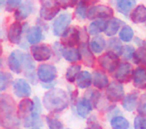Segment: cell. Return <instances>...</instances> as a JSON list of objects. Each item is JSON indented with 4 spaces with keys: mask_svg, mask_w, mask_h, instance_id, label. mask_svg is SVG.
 <instances>
[{
    "mask_svg": "<svg viewBox=\"0 0 146 129\" xmlns=\"http://www.w3.org/2000/svg\"><path fill=\"white\" fill-rule=\"evenodd\" d=\"M43 105L51 113L61 112L68 107L69 97L63 89H50L43 96Z\"/></svg>",
    "mask_w": 146,
    "mask_h": 129,
    "instance_id": "1",
    "label": "cell"
},
{
    "mask_svg": "<svg viewBox=\"0 0 146 129\" xmlns=\"http://www.w3.org/2000/svg\"><path fill=\"white\" fill-rule=\"evenodd\" d=\"M0 108H1V123L3 126L6 128H14L18 126L19 121L15 117L16 105L10 95L1 94Z\"/></svg>",
    "mask_w": 146,
    "mask_h": 129,
    "instance_id": "2",
    "label": "cell"
},
{
    "mask_svg": "<svg viewBox=\"0 0 146 129\" xmlns=\"http://www.w3.org/2000/svg\"><path fill=\"white\" fill-rule=\"evenodd\" d=\"M112 16L113 9L107 5H93L88 8L87 18L91 20H106Z\"/></svg>",
    "mask_w": 146,
    "mask_h": 129,
    "instance_id": "3",
    "label": "cell"
},
{
    "mask_svg": "<svg viewBox=\"0 0 146 129\" xmlns=\"http://www.w3.org/2000/svg\"><path fill=\"white\" fill-rule=\"evenodd\" d=\"M98 64L100 65L102 69L113 74L120 64L119 57L115 53L107 51L98 58Z\"/></svg>",
    "mask_w": 146,
    "mask_h": 129,
    "instance_id": "4",
    "label": "cell"
},
{
    "mask_svg": "<svg viewBox=\"0 0 146 129\" xmlns=\"http://www.w3.org/2000/svg\"><path fill=\"white\" fill-rule=\"evenodd\" d=\"M37 78L42 83H51L54 82L57 77V69L52 64H40L36 71Z\"/></svg>",
    "mask_w": 146,
    "mask_h": 129,
    "instance_id": "5",
    "label": "cell"
},
{
    "mask_svg": "<svg viewBox=\"0 0 146 129\" xmlns=\"http://www.w3.org/2000/svg\"><path fill=\"white\" fill-rule=\"evenodd\" d=\"M61 6L58 1H41V8L39 15L44 20L54 19L60 11Z\"/></svg>",
    "mask_w": 146,
    "mask_h": 129,
    "instance_id": "6",
    "label": "cell"
},
{
    "mask_svg": "<svg viewBox=\"0 0 146 129\" xmlns=\"http://www.w3.org/2000/svg\"><path fill=\"white\" fill-rule=\"evenodd\" d=\"M71 21H72V15L68 12L61 13L58 17L54 20L52 25V30L53 34L55 36H62L64 32L69 28Z\"/></svg>",
    "mask_w": 146,
    "mask_h": 129,
    "instance_id": "7",
    "label": "cell"
},
{
    "mask_svg": "<svg viewBox=\"0 0 146 129\" xmlns=\"http://www.w3.org/2000/svg\"><path fill=\"white\" fill-rule=\"evenodd\" d=\"M80 30L75 26L69 27L61 36V42L64 47H75L77 44H80Z\"/></svg>",
    "mask_w": 146,
    "mask_h": 129,
    "instance_id": "8",
    "label": "cell"
},
{
    "mask_svg": "<svg viewBox=\"0 0 146 129\" xmlns=\"http://www.w3.org/2000/svg\"><path fill=\"white\" fill-rule=\"evenodd\" d=\"M124 87L122 83L118 81L110 82L109 86L106 88V98L110 102H118L124 99Z\"/></svg>",
    "mask_w": 146,
    "mask_h": 129,
    "instance_id": "9",
    "label": "cell"
},
{
    "mask_svg": "<svg viewBox=\"0 0 146 129\" xmlns=\"http://www.w3.org/2000/svg\"><path fill=\"white\" fill-rule=\"evenodd\" d=\"M13 93L18 98H27L31 95V86L27 80L23 78H17L12 83Z\"/></svg>",
    "mask_w": 146,
    "mask_h": 129,
    "instance_id": "10",
    "label": "cell"
},
{
    "mask_svg": "<svg viewBox=\"0 0 146 129\" xmlns=\"http://www.w3.org/2000/svg\"><path fill=\"white\" fill-rule=\"evenodd\" d=\"M23 57H24V53L20 50H13L10 53L7 59V64L12 72L17 74L21 72L23 67Z\"/></svg>",
    "mask_w": 146,
    "mask_h": 129,
    "instance_id": "11",
    "label": "cell"
},
{
    "mask_svg": "<svg viewBox=\"0 0 146 129\" xmlns=\"http://www.w3.org/2000/svg\"><path fill=\"white\" fill-rule=\"evenodd\" d=\"M31 54L34 60L43 62L50 59L52 56V50L46 44H37L31 47Z\"/></svg>",
    "mask_w": 146,
    "mask_h": 129,
    "instance_id": "12",
    "label": "cell"
},
{
    "mask_svg": "<svg viewBox=\"0 0 146 129\" xmlns=\"http://www.w3.org/2000/svg\"><path fill=\"white\" fill-rule=\"evenodd\" d=\"M132 74H133V70H132L131 64L128 62H122L120 63L118 68L113 73V76L116 79V81L124 83L128 82L132 78Z\"/></svg>",
    "mask_w": 146,
    "mask_h": 129,
    "instance_id": "13",
    "label": "cell"
},
{
    "mask_svg": "<svg viewBox=\"0 0 146 129\" xmlns=\"http://www.w3.org/2000/svg\"><path fill=\"white\" fill-rule=\"evenodd\" d=\"M34 107V100H31L29 98L22 99L18 104V108H17V117L21 119H26L27 117H29L33 113Z\"/></svg>",
    "mask_w": 146,
    "mask_h": 129,
    "instance_id": "14",
    "label": "cell"
},
{
    "mask_svg": "<svg viewBox=\"0 0 146 129\" xmlns=\"http://www.w3.org/2000/svg\"><path fill=\"white\" fill-rule=\"evenodd\" d=\"M23 68H24V72L26 77L31 82H33L35 84L36 83L37 74H35V64L32 59V56L30 54L24 53V57H23Z\"/></svg>",
    "mask_w": 146,
    "mask_h": 129,
    "instance_id": "15",
    "label": "cell"
},
{
    "mask_svg": "<svg viewBox=\"0 0 146 129\" xmlns=\"http://www.w3.org/2000/svg\"><path fill=\"white\" fill-rule=\"evenodd\" d=\"M23 32V25L18 21H15L10 25L7 32V38L12 44H19L21 40V35Z\"/></svg>",
    "mask_w": 146,
    "mask_h": 129,
    "instance_id": "16",
    "label": "cell"
},
{
    "mask_svg": "<svg viewBox=\"0 0 146 129\" xmlns=\"http://www.w3.org/2000/svg\"><path fill=\"white\" fill-rule=\"evenodd\" d=\"M93 104L86 98H80L77 100L75 105L77 115L81 118H87L93 109Z\"/></svg>",
    "mask_w": 146,
    "mask_h": 129,
    "instance_id": "17",
    "label": "cell"
},
{
    "mask_svg": "<svg viewBox=\"0 0 146 129\" xmlns=\"http://www.w3.org/2000/svg\"><path fill=\"white\" fill-rule=\"evenodd\" d=\"M34 10V4L31 1H25L20 4V6L17 8V10L14 13V17L17 21H21L26 19L31 13H33Z\"/></svg>",
    "mask_w": 146,
    "mask_h": 129,
    "instance_id": "18",
    "label": "cell"
},
{
    "mask_svg": "<svg viewBox=\"0 0 146 129\" xmlns=\"http://www.w3.org/2000/svg\"><path fill=\"white\" fill-rule=\"evenodd\" d=\"M79 50L81 53V60L86 66L93 67L95 63V58H94L93 52L90 49V46H88L87 42H81L79 46Z\"/></svg>",
    "mask_w": 146,
    "mask_h": 129,
    "instance_id": "19",
    "label": "cell"
},
{
    "mask_svg": "<svg viewBox=\"0 0 146 129\" xmlns=\"http://www.w3.org/2000/svg\"><path fill=\"white\" fill-rule=\"evenodd\" d=\"M133 85L138 89L146 88V67H137L132 74Z\"/></svg>",
    "mask_w": 146,
    "mask_h": 129,
    "instance_id": "20",
    "label": "cell"
},
{
    "mask_svg": "<svg viewBox=\"0 0 146 129\" xmlns=\"http://www.w3.org/2000/svg\"><path fill=\"white\" fill-rule=\"evenodd\" d=\"M93 77V85L98 89H104L109 86L110 82L106 73L102 70H95L92 74Z\"/></svg>",
    "mask_w": 146,
    "mask_h": 129,
    "instance_id": "21",
    "label": "cell"
},
{
    "mask_svg": "<svg viewBox=\"0 0 146 129\" xmlns=\"http://www.w3.org/2000/svg\"><path fill=\"white\" fill-rule=\"evenodd\" d=\"M62 57L65 60L71 63H76L81 60V53L78 48L75 47H63L62 49Z\"/></svg>",
    "mask_w": 146,
    "mask_h": 129,
    "instance_id": "22",
    "label": "cell"
},
{
    "mask_svg": "<svg viewBox=\"0 0 146 129\" xmlns=\"http://www.w3.org/2000/svg\"><path fill=\"white\" fill-rule=\"evenodd\" d=\"M27 41H28L29 44L37 45V43H39L43 39V33L42 29L40 26H32L29 28L28 32L26 35Z\"/></svg>",
    "mask_w": 146,
    "mask_h": 129,
    "instance_id": "23",
    "label": "cell"
},
{
    "mask_svg": "<svg viewBox=\"0 0 146 129\" xmlns=\"http://www.w3.org/2000/svg\"><path fill=\"white\" fill-rule=\"evenodd\" d=\"M130 19L134 23H143L146 21V6L143 4L137 5L130 13Z\"/></svg>",
    "mask_w": 146,
    "mask_h": 129,
    "instance_id": "24",
    "label": "cell"
},
{
    "mask_svg": "<svg viewBox=\"0 0 146 129\" xmlns=\"http://www.w3.org/2000/svg\"><path fill=\"white\" fill-rule=\"evenodd\" d=\"M123 24H124L123 21L118 18L109 19V20L107 21V26H106V29H105V31H104V33H105V35H107V36L113 37L114 35L119 31L121 25H123ZM120 30H121V29H120Z\"/></svg>",
    "mask_w": 146,
    "mask_h": 129,
    "instance_id": "25",
    "label": "cell"
},
{
    "mask_svg": "<svg viewBox=\"0 0 146 129\" xmlns=\"http://www.w3.org/2000/svg\"><path fill=\"white\" fill-rule=\"evenodd\" d=\"M107 26V20H94L89 24L87 31L92 36H98V34L105 31Z\"/></svg>",
    "mask_w": 146,
    "mask_h": 129,
    "instance_id": "26",
    "label": "cell"
},
{
    "mask_svg": "<svg viewBox=\"0 0 146 129\" xmlns=\"http://www.w3.org/2000/svg\"><path fill=\"white\" fill-rule=\"evenodd\" d=\"M137 99H138V93L137 92H131L128 95L124 97L123 101H122V107L125 109L126 111H133L136 108L137 105Z\"/></svg>",
    "mask_w": 146,
    "mask_h": 129,
    "instance_id": "27",
    "label": "cell"
},
{
    "mask_svg": "<svg viewBox=\"0 0 146 129\" xmlns=\"http://www.w3.org/2000/svg\"><path fill=\"white\" fill-rule=\"evenodd\" d=\"M92 83H93V77H92V74L86 70L82 71V72L80 73L79 76H78L77 80H76L77 87L80 89L88 88Z\"/></svg>",
    "mask_w": 146,
    "mask_h": 129,
    "instance_id": "28",
    "label": "cell"
},
{
    "mask_svg": "<svg viewBox=\"0 0 146 129\" xmlns=\"http://www.w3.org/2000/svg\"><path fill=\"white\" fill-rule=\"evenodd\" d=\"M136 4V1L134 0H119L116 2V8L118 12H120L123 15H128L131 13V9Z\"/></svg>",
    "mask_w": 146,
    "mask_h": 129,
    "instance_id": "29",
    "label": "cell"
},
{
    "mask_svg": "<svg viewBox=\"0 0 146 129\" xmlns=\"http://www.w3.org/2000/svg\"><path fill=\"white\" fill-rule=\"evenodd\" d=\"M106 47V41L102 36L98 35V36L93 37L91 41H90V49L93 53H101L102 51L105 49Z\"/></svg>",
    "mask_w": 146,
    "mask_h": 129,
    "instance_id": "30",
    "label": "cell"
},
{
    "mask_svg": "<svg viewBox=\"0 0 146 129\" xmlns=\"http://www.w3.org/2000/svg\"><path fill=\"white\" fill-rule=\"evenodd\" d=\"M81 66L80 65H71V66L68 67V69L66 70V79L68 82L73 83L74 81L77 80L78 76L81 73Z\"/></svg>",
    "mask_w": 146,
    "mask_h": 129,
    "instance_id": "31",
    "label": "cell"
},
{
    "mask_svg": "<svg viewBox=\"0 0 146 129\" xmlns=\"http://www.w3.org/2000/svg\"><path fill=\"white\" fill-rule=\"evenodd\" d=\"M133 61L135 64L140 65V67H146V46L139 47L135 51Z\"/></svg>",
    "mask_w": 146,
    "mask_h": 129,
    "instance_id": "32",
    "label": "cell"
},
{
    "mask_svg": "<svg viewBox=\"0 0 146 129\" xmlns=\"http://www.w3.org/2000/svg\"><path fill=\"white\" fill-rule=\"evenodd\" d=\"M110 125L113 129H128L129 128V122L123 116H115L111 119Z\"/></svg>",
    "mask_w": 146,
    "mask_h": 129,
    "instance_id": "33",
    "label": "cell"
},
{
    "mask_svg": "<svg viewBox=\"0 0 146 129\" xmlns=\"http://www.w3.org/2000/svg\"><path fill=\"white\" fill-rule=\"evenodd\" d=\"M42 124V121L40 118V113L36 112V111H33V113L29 117H27L26 119H24V127H35L39 126V125Z\"/></svg>",
    "mask_w": 146,
    "mask_h": 129,
    "instance_id": "34",
    "label": "cell"
},
{
    "mask_svg": "<svg viewBox=\"0 0 146 129\" xmlns=\"http://www.w3.org/2000/svg\"><path fill=\"white\" fill-rule=\"evenodd\" d=\"M134 36V31L128 25H124L119 31V39L123 42H130L133 39Z\"/></svg>",
    "mask_w": 146,
    "mask_h": 129,
    "instance_id": "35",
    "label": "cell"
},
{
    "mask_svg": "<svg viewBox=\"0 0 146 129\" xmlns=\"http://www.w3.org/2000/svg\"><path fill=\"white\" fill-rule=\"evenodd\" d=\"M12 81V75L10 73L1 71L0 72V90L5 91L8 88L9 84Z\"/></svg>",
    "mask_w": 146,
    "mask_h": 129,
    "instance_id": "36",
    "label": "cell"
},
{
    "mask_svg": "<svg viewBox=\"0 0 146 129\" xmlns=\"http://www.w3.org/2000/svg\"><path fill=\"white\" fill-rule=\"evenodd\" d=\"M122 47L121 46V43H120V39L117 38H112L108 41V50L110 52H113L117 55L121 54V50H122Z\"/></svg>",
    "mask_w": 146,
    "mask_h": 129,
    "instance_id": "37",
    "label": "cell"
},
{
    "mask_svg": "<svg viewBox=\"0 0 146 129\" xmlns=\"http://www.w3.org/2000/svg\"><path fill=\"white\" fill-rule=\"evenodd\" d=\"M87 13H88V7L84 2H78V5L75 9V16L80 20L87 18Z\"/></svg>",
    "mask_w": 146,
    "mask_h": 129,
    "instance_id": "38",
    "label": "cell"
},
{
    "mask_svg": "<svg viewBox=\"0 0 146 129\" xmlns=\"http://www.w3.org/2000/svg\"><path fill=\"white\" fill-rule=\"evenodd\" d=\"M135 49H134L133 46L131 45H124L122 47L121 50V56L124 60H130V59H133L134 54H135Z\"/></svg>",
    "mask_w": 146,
    "mask_h": 129,
    "instance_id": "39",
    "label": "cell"
},
{
    "mask_svg": "<svg viewBox=\"0 0 146 129\" xmlns=\"http://www.w3.org/2000/svg\"><path fill=\"white\" fill-rule=\"evenodd\" d=\"M47 125L49 129H63V124L58 118L54 116H47L46 117Z\"/></svg>",
    "mask_w": 146,
    "mask_h": 129,
    "instance_id": "40",
    "label": "cell"
},
{
    "mask_svg": "<svg viewBox=\"0 0 146 129\" xmlns=\"http://www.w3.org/2000/svg\"><path fill=\"white\" fill-rule=\"evenodd\" d=\"M85 96H86L85 98L88 99V100L93 104V106H97V102L99 101V98H100V93L98 92V91H95V90H93V89H89V91L86 92Z\"/></svg>",
    "mask_w": 146,
    "mask_h": 129,
    "instance_id": "41",
    "label": "cell"
},
{
    "mask_svg": "<svg viewBox=\"0 0 146 129\" xmlns=\"http://www.w3.org/2000/svg\"><path fill=\"white\" fill-rule=\"evenodd\" d=\"M137 112L141 116H146V93L142 94L139 98V102L137 105Z\"/></svg>",
    "mask_w": 146,
    "mask_h": 129,
    "instance_id": "42",
    "label": "cell"
},
{
    "mask_svg": "<svg viewBox=\"0 0 146 129\" xmlns=\"http://www.w3.org/2000/svg\"><path fill=\"white\" fill-rule=\"evenodd\" d=\"M134 129H146V117L138 115L134 118Z\"/></svg>",
    "mask_w": 146,
    "mask_h": 129,
    "instance_id": "43",
    "label": "cell"
},
{
    "mask_svg": "<svg viewBox=\"0 0 146 129\" xmlns=\"http://www.w3.org/2000/svg\"><path fill=\"white\" fill-rule=\"evenodd\" d=\"M22 3V1H15V0H12V1H6V10L7 11H16L17 8L20 6V4Z\"/></svg>",
    "mask_w": 146,
    "mask_h": 129,
    "instance_id": "44",
    "label": "cell"
},
{
    "mask_svg": "<svg viewBox=\"0 0 146 129\" xmlns=\"http://www.w3.org/2000/svg\"><path fill=\"white\" fill-rule=\"evenodd\" d=\"M94 117L92 116V117H90L89 119H88V123H89V128L90 129H102V127H101V125L99 124V123L97 122V121H95L94 120Z\"/></svg>",
    "mask_w": 146,
    "mask_h": 129,
    "instance_id": "45",
    "label": "cell"
},
{
    "mask_svg": "<svg viewBox=\"0 0 146 129\" xmlns=\"http://www.w3.org/2000/svg\"><path fill=\"white\" fill-rule=\"evenodd\" d=\"M59 4H60L61 8H67V7L74 6L76 4V1H58Z\"/></svg>",
    "mask_w": 146,
    "mask_h": 129,
    "instance_id": "46",
    "label": "cell"
},
{
    "mask_svg": "<svg viewBox=\"0 0 146 129\" xmlns=\"http://www.w3.org/2000/svg\"><path fill=\"white\" fill-rule=\"evenodd\" d=\"M31 129H40V128H31Z\"/></svg>",
    "mask_w": 146,
    "mask_h": 129,
    "instance_id": "47",
    "label": "cell"
},
{
    "mask_svg": "<svg viewBox=\"0 0 146 129\" xmlns=\"http://www.w3.org/2000/svg\"><path fill=\"white\" fill-rule=\"evenodd\" d=\"M86 129H90V128H86Z\"/></svg>",
    "mask_w": 146,
    "mask_h": 129,
    "instance_id": "48",
    "label": "cell"
}]
</instances>
